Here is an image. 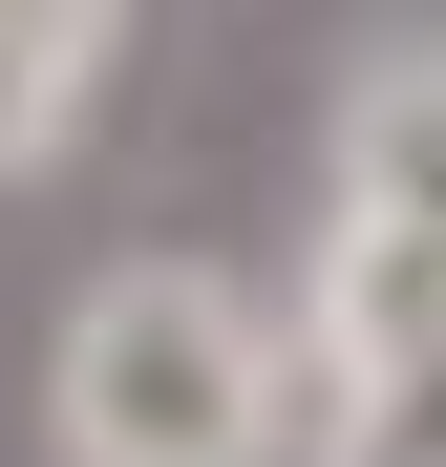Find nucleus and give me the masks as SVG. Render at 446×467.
I'll list each match as a JSON object with an SVG mask.
<instances>
[{
    "instance_id": "nucleus-4",
    "label": "nucleus",
    "mask_w": 446,
    "mask_h": 467,
    "mask_svg": "<svg viewBox=\"0 0 446 467\" xmlns=\"http://www.w3.org/2000/svg\"><path fill=\"white\" fill-rule=\"evenodd\" d=\"M297 467H446V361H383L340 404H297Z\"/></svg>"
},
{
    "instance_id": "nucleus-1",
    "label": "nucleus",
    "mask_w": 446,
    "mask_h": 467,
    "mask_svg": "<svg viewBox=\"0 0 446 467\" xmlns=\"http://www.w3.org/2000/svg\"><path fill=\"white\" fill-rule=\"evenodd\" d=\"M43 467H297V319L213 255H107L43 319Z\"/></svg>"
},
{
    "instance_id": "nucleus-2",
    "label": "nucleus",
    "mask_w": 446,
    "mask_h": 467,
    "mask_svg": "<svg viewBox=\"0 0 446 467\" xmlns=\"http://www.w3.org/2000/svg\"><path fill=\"white\" fill-rule=\"evenodd\" d=\"M319 213H383L446 255V22H383L319 86Z\"/></svg>"
},
{
    "instance_id": "nucleus-3",
    "label": "nucleus",
    "mask_w": 446,
    "mask_h": 467,
    "mask_svg": "<svg viewBox=\"0 0 446 467\" xmlns=\"http://www.w3.org/2000/svg\"><path fill=\"white\" fill-rule=\"evenodd\" d=\"M107 64H128V0H0V192H43L107 128Z\"/></svg>"
}]
</instances>
